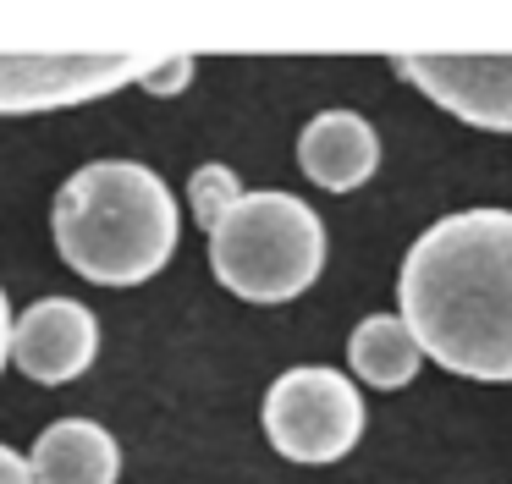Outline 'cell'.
Wrapping results in <instances>:
<instances>
[{
    "instance_id": "10",
    "label": "cell",
    "mask_w": 512,
    "mask_h": 484,
    "mask_svg": "<svg viewBox=\"0 0 512 484\" xmlns=\"http://www.w3.org/2000/svg\"><path fill=\"white\" fill-rule=\"evenodd\" d=\"M347 363H353V374L364 385L397 391V385H408L413 374H419L424 358H419V347H413L408 325H402L397 314H375L347 336Z\"/></svg>"
},
{
    "instance_id": "11",
    "label": "cell",
    "mask_w": 512,
    "mask_h": 484,
    "mask_svg": "<svg viewBox=\"0 0 512 484\" xmlns=\"http://www.w3.org/2000/svg\"><path fill=\"white\" fill-rule=\"evenodd\" d=\"M188 198H193V220L210 231L215 220H221L237 198H243V182H237L232 165H199V171H193V182H188Z\"/></svg>"
},
{
    "instance_id": "12",
    "label": "cell",
    "mask_w": 512,
    "mask_h": 484,
    "mask_svg": "<svg viewBox=\"0 0 512 484\" xmlns=\"http://www.w3.org/2000/svg\"><path fill=\"white\" fill-rule=\"evenodd\" d=\"M138 83H144L149 94H160V99L182 94V88L193 83V55H166V61H144Z\"/></svg>"
},
{
    "instance_id": "1",
    "label": "cell",
    "mask_w": 512,
    "mask_h": 484,
    "mask_svg": "<svg viewBox=\"0 0 512 484\" xmlns=\"http://www.w3.org/2000/svg\"><path fill=\"white\" fill-rule=\"evenodd\" d=\"M397 303L419 358L468 380H512V209H463L408 248Z\"/></svg>"
},
{
    "instance_id": "14",
    "label": "cell",
    "mask_w": 512,
    "mask_h": 484,
    "mask_svg": "<svg viewBox=\"0 0 512 484\" xmlns=\"http://www.w3.org/2000/svg\"><path fill=\"white\" fill-rule=\"evenodd\" d=\"M6 347H12V308H6V292H0V369H6Z\"/></svg>"
},
{
    "instance_id": "6",
    "label": "cell",
    "mask_w": 512,
    "mask_h": 484,
    "mask_svg": "<svg viewBox=\"0 0 512 484\" xmlns=\"http://www.w3.org/2000/svg\"><path fill=\"white\" fill-rule=\"evenodd\" d=\"M391 72L468 127L512 132V55H402Z\"/></svg>"
},
{
    "instance_id": "9",
    "label": "cell",
    "mask_w": 512,
    "mask_h": 484,
    "mask_svg": "<svg viewBox=\"0 0 512 484\" xmlns=\"http://www.w3.org/2000/svg\"><path fill=\"white\" fill-rule=\"evenodd\" d=\"M122 473V446L111 429L94 418H61L34 440L28 479L34 484H116Z\"/></svg>"
},
{
    "instance_id": "3",
    "label": "cell",
    "mask_w": 512,
    "mask_h": 484,
    "mask_svg": "<svg viewBox=\"0 0 512 484\" xmlns=\"http://www.w3.org/2000/svg\"><path fill=\"white\" fill-rule=\"evenodd\" d=\"M210 270L243 303H292L325 270V226L292 193H243L210 226Z\"/></svg>"
},
{
    "instance_id": "5",
    "label": "cell",
    "mask_w": 512,
    "mask_h": 484,
    "mask_svg": "<svg viewBox=\"0 0 512 484\" xmlns=\"http://www.w3.org/2000/svg\"><path fill=\"white\" fill-rule=\"evenodd\" d=\"M144 72L138 55H0V116L89 105Z\"/></svg>"
},
{
    "instance_id": "2",
    "label": "cell",
    "mask_w": 512,
    "mask_h": 484,
    "mask_svg": "<svg viewBox=\"0 0 512 484\" xmlns=\"http://www.w3.org/2000/svg\"><path fill=\"white\" fill-rule=\"evenodd\" d=\"M56 253L100 286H138L177 248V198L149 165L94 160L72 171L50 209Z\"/></svg>"
},
{
    "instance_id": "13",
    "label": "cell",
    "mask_w": 512,
    "mask_h": 484,
    "mask_svg": "<svg viewBox=\"0 0 512 484\" xmlns=\"http://www.w3.org/2000/svg\"><path fill=\"white\" fill-rule=\"evenodd\" d=\"M0 484H34L28 479V462L17 457L12 446H0Z\"/></svg>"
},
{
    "instance_id": "7",
    "label": "cell",
    "mask_w": 512,
    "mask_h": 484,
    "mask_svg": "<svg viewBox=\"0 0 512 484\" xmlns=\"http://www.w3.org/2000/svg\"><path fill=\"white\" fill-rule=\"evenodd\" d=\"M94 352H100V319L78 297H39L17 314L6 358L39 385H67L94 363Z\"/></svg>"
},
{
    "instance_id": "4",
    "label": "cell",
    "mask_w": 512,
    "mask_h": 484,
    "mask_svg": "<svg viewBox=\"0 0 512 484\" xmlns=\"http://www.w3.org/2000/svg\"><path fill=\"white\" fill-rule=\"evenodd\" d=\"M259 418L287 462H342L364 440V396L336 369H287L265 391Z\"/></svg>"
},
{
    "instance_id": "8",
    "label": "cell",
    "mask_w": 512,
    "mask_h": 484,
    "mask_svg": "<svg viewBox=\"0 0 512 484\" xmlns=\"http://www.w3.org/2000/svg\"><path fill=\"white\" fill-rule=\"evenodd\" d=\"M298 165L309 182H320L325 193H353L375 176L380 165V138L358 110H325L303 127L298 138Z\"/></svg>"
}]
</instances>
